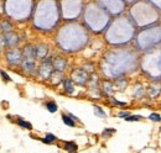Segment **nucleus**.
I'll return each mask as SVG.
<instances>
[{
  "instance_id": "f257e3e1",
  "label": "nucleus",
  "mask_w": 161,
  "mask_h": 153,
  "mask_svg": "<svg viewBox=\"0 0 161 153\" xmlns=\"http://www.w3.org/2000/svg\"><path fill=\"white\" fill-rule=\"evenodd\" d=\"M65 67H66V59L65 58L58 57V58H56L55 61H53V68H55L57 72L61 73L65 69Z\"/></svg>"
},
{
  "instance_id": "f03ea898",
  "label": "nucleus",
  "mask_w": 161,
  "mask_h": 153,
  "mask_svg": "<svg viewBox=\"0 0 161 153\" xmlns=\"http://www.w3.org/2000/svg\"><path fill=\"white\" fill-rule=\"evenodd\" d=\"M65 151H67V152H70V153H72V152H76L77 151V144H76L74 142H72V141H67V142H65L63 143V147H62Z\"/></svg>"
},
{
  "instance_id": "7ed1b4c3",
  "label": "nucleus",
  "mask_w": 161,
  "mask_h": 153,
  "mask_svg": "<svg viewBox=\"0 0 161 153\" xmlns=\"http://www.w3.org/2000/svg\"><path fill=\"white\" fill-rule=\"evenodd\" d=\"M45 107L47 109V111L48 113H56L57 110H58V106H57V104L55 103L53 100H50V101H46L45 103Z\"/></svg>"
},
{
  "instance_id": "20e7f679",
  "label": "nucleus",
  "mask_w": 161,
  "mask_h": 153,
  "mask_svg": "<svg viewBox=\"0 0 161 153\" xmlns=\"http://www.w3.org/2000/svg\"><path fill=\"white\" fill-rule=\"evenodd\" d=\"M16 124H18L20 127H22V129H26V130H32V125H31L30 122H27V121L22 120L21 117H18V118H16Z\"/></svg>"
},
{
  "instance_id": "39448f33",
  "label": "nucleus",
  "mask_w": 161,
  "mask_h": 153,
  "mask_svg": "<svg viewBox=\"0 0 161 153\" xmlns=\"http://www.w3.org/2000/svg\"><path fill=\"white\" fill-rule=\"evenodd\" d=\"M62 121L70 127H74L76 126V122L72 120V117L70 115H66V114H62Z\"/></svg>"
},
{
  "instance_id": "423d86ee",
  "label": "nucleus",
  "mask_w": 161,
  "mask_h": 153,
  "mask_svg": "<svg viewBox=\"0 0 161 153\" xmlns=\"http://www.w3.org/2000/svg\"><path fill=\"white\" fill-rule=\"evenodd\" d=\"M63 87H65V90H66L67 93H70V94H71V93L73 91V85H72V80H71V79H68V78H67V79H65V80H63Z\"/></svg>"
},
{
  "instance_id": "0eeeda50",
  "label": "nucleus",
  "mask_w": 161,
  "mask_h": 153,
  "mask_svg": "<svg viewBox=\"0 0 161 153\" xmlns=\"http://www.w3.org/2000/svg\"><path fill=\"white\" fill-rule=\"evenodd\" d=\"M0 29H1L3 31H5V32H9V31H11V25L7 22L6 20H3L1 22H0Z\"/></svg>"
},
{
  "instance_id": "6e6552de",
  "label": "nucleus",
  "mask_w": 161,
  "mask_h": 153,
  "mask_svg": "<svg viewBox=\"0 0 161 153\" xmlns=\"http://www.w3.org/2000/svg\"><path fill=\"white\" fill-rule=\"evenodd\" d=\"M41 141L44 142V143H52L53 141H56V136H55V135H52V133H47V135H46L45 137L42 138Z\"/></svg>"
},
{
  "instance_id": "1a4fd4ad",
  "label": "nucleus",
  "mask_w": 161,
  "mask_h": 153,
  "mask_svg": "<svg viewBox=\"0 0 161 153\" xmlns=\"http://www.w3.org/2000/svg\"><path fill=\"white\" fill-rule=\"evenodd\" d=\"M93 109H94V114H96L97 116H99V117H104V116H105V113L103 111V109H102L100 106L94 105V106H93Z\"/></svg>"
},
{
  "instance_id": "9d476101",
  "label": "nucleus",
  "mask_w": 161,
  "mask_h": 153,
  "mask_svg": "<svg viewBox=\"0 0 161 153\" xmlns=\"http://www.w3.org/2000/svg\"><path fill=\"white\" fill-rule=\"evenodd\" d=\"M0 75H1V78H3V80H4V82H6V83L13 82V79L10 78V75L7 74L6 72H4L3 69H0Z\"/></svg>"
},
{
  "instance_id": "9b49d317",
  "label": "nucleus",
  "mask_w": 161,
  "mask_h": 153,
  "mask_svg": "<svg viewBox=\"0 0 161 153\" xmlns=\"http://www.w3.org/2000/svg\"><path fill=\"white\" fill-rule=\"evenodd\" d=\"M114 132H115L114 129H105L103 132H102V136H103V137H109V136H111L112 133H114Z\"/></svg>"
},
{
  "instance_id": "f8f14e48",
  "label": "nucleus",
  "mask_w": 161,
  "mask_h": 153,
  "mask_svg": "<svg viewBox=\"0 0 161 153\" xmlns=\"http://www.w3.org/2000/svg\"><path fill=\"white\" fill-rule=\"evenodd\" d=\"M140 118H141L140 115H133V116H128V117L125 118V120H126V121H139Z\"/></svg>"
},
{
  "instance_id": "ddd939ff",
  "label": "nucleus",
  "mask_w": 161,
  "mask_h": 153,
  "mask_svg": "<svg viewBox=\"0 0 161 153\" xmlns=\"http://www.w3.org/2000/svg\"><path fill=\"white\" fill-rule=\"evenodd\" d=\"M150 118H151V120H154V121H161V117H160L159 114H151Z\"/></svg>"
},
{
  "instance_id": "4468645a",
  "label": "nucleus",
  "mask_w": 161,
  "mask_h": 153,
  "mask_svg": "<svg viewBox=\"0 0 161 153\" xmlns=\"http://www.w3.org/2000/svg\"><path fill=\"white\" fill-rule=\"evenodd\" d=\"M118 116H119V117H123V118H126V117L129 116V113H124V111H122V113L118 114Z\"/></svg>"
},
{
  "instance_id": "2eb2a0df",
  "label": "nucleus",
  "mask_w": 161,
  "mask_h": 153,
  "mask_svg": "<svg viewBox=\"0 0 161 153\" xmlns=\"http://www.w3.org/2000/svg\"><path fill=\"white\" fill-rule=\"evenodd\" d=\"M72 153H77V152H72Z\"/></svg>"
}]
</instances>
